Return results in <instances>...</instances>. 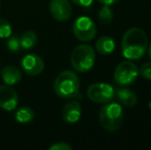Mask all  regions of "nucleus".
Listing matches in <instances>:
<instances>
[{"label": "nucleus", "instance_id": "obj_19", "mask_svg": "<svg viewBox=\"0 0 151 150\" xmlns=\"http://www.w3.org/2000/svg\"><path fill=\"white\" fill-rule=\"evenodd\" d=\"M6 47L10 50L12 52H17L21 50V42H20V36L16 34H12L7 38L6 42Z\"/></svg>", "mask_w": 151, "mask_h": 150}, {"label": "nucleus", "instance_id": "obj_18", "mask_svg": "<svg viewBox=\"0 0 151 150\" xmlns=\"http://www.w3.org/2000/svg\"><path fill=\"white\" fill-rule=\"evenodd\" d=\"M12 34V25L5 19L0 18V39H7Z\"/></svg>", "mask_w": 151, "mask_h": 150}, {"label": "nucleus", "instance_id": "obj_9", "mask_svg": "<svg viewBox=\"0 0 151 150\" xmlns=\"http://www.w3.org/2000/svg\"><path fill=\"white\" fill-rule=\"evenodd\" d=\"M19 96L10 85H0V108L5 111H12L18 107Z\"/></svg>", "mask_w": 151, "mask_h": 150}, {"label": "nucleus", "instance_id": "obj_10", "mask_svg": "<svg viewBox=\"0 0 151 150\" xmlns=\"http://www.w3.org/2000/svg\"><path fill=\"white\" fill-rule=\"evenodd\" d=\"M23 70L28 75L36 76L42 73L44 70V62L39 56L34 54H28L22 59L21 62Z\"/></svg>", "mask_w": 151, "mask_h": 150}, {"label": "nucleus", "instance_id": "obj_20", "mask_svg": "<svg viewBox=\"0 0 151 150\" xmlns=\"http://www.w3.org/2000/svg\"><path fill=\"white\" fill-rule=\"evenodd\" d=\"M139 72L144 78L151 80V62H147V63H145V64L142 65Z\"/></svg>", "mask_w": 151, "mask_h": 150}, {"label": "nucleus", "instance_id": "obj_6", "mask_svg": "<svg viewBox=\"0 0 151 150\" xmlns=\"http://www.w3.org/2000/svg\"><path fill=\"white\" fill-rule=\"evenodd\" d=\"M73 33L80 41H91L97 33V28L88 17H79L73 23Z\"/></svg>", "mask_w": 151, "mask_h": 150}, {"label": "nucleus", "instance_id": "obj_4", "mask_svg": "<svg viewBox=\"0 0 151 150\" xmlns=\"http://www.w3.org/2000/svg\"><path fill=\"white\" fill-rule=\"evenodd\" d=\"M99 119L102 128L113 132L120 128L123 119L122 108L118 103H109L104 105L99 113Z\"/></svg>", "mask_w": 151, "mask_h": 150}, {"label": "nucleus", "instance_id": "obj_24", "mask_svg": "<svg viewBox=\"0 0 151 150\" xmlns=\"http://www.w3.org/2000/svg\"><path fill=\"white\" fill-rule=\"evenodd\" d=\"M148 56H149V59L151 60V44L149 46V50H148Z\"/></svg>", "mask_w": 151, "mask_h": 150}, {"label": "nucleus", "instance_id": "obj_22", "mask_svg": "<svg viewBox=\"0 0 151 150\" xmlns=\"http://www.w3.org/2000/svg\"><path fill=\"white\" fill-rule=\"evenodd\" d=\"M72 2H74L75 4L80 6H83V7H88L90 6L91 3H93V0H71Z\"/></svg>", "mask_w": 151, "mask_h": 150}, {"label": "nucleus", "instance_id": "obj_25", "mask_svg": "<svg viewBox=\"0 0 151 150\" xmlns=\"http://www.w3.org/2000/svg\"><path fill=\"white\" fill-rule=\"evenodd\" d=\"M0 9H1V2H0Z\"/></svg>", "mask_w": 151, "mask_h": 150}, {"label": "nucleus", "instance_id": "obj_16", "mask_svg": "<svg viewBox=\"0 0 151 150\" xmlns=\"http://www.w3.org/2000/svg\"><path fill=\"white\" fill-rule=\"evenodd\" d=\"M35 117V113L30 107H21L17 110L14 118L20 123H29Z\"/></svg>", "mask_w": 151, "mask_h": 150}, {"label": "nucleus", "instance_id": "obj_11", "mask_svg": "<svg viewBox=\"0 0 151 150\" xmlns=\"http://www.w3.org/2000/svg\"><path fill=\"white\" fill-rule=\"evenodd\" d=\"M81 116V105L78 101H70L62 109V118L68 123H75Z\"/></svg>", "mask_w": 151, "mask_h": 150}, {"label": "nucleus", "instance_id": "obj_13", "mask_svg": "<svg viewBox=\"0 0 151 150\" xmlns=\"http://www.w3.org/2000/svg\"><path fill=\"white\" fill-rule=\"evenodd\" d=\"M116 97L121 104L127 107H134L138 102L137 95L129 88H118L116 90Z\"/></svg>", "mask_w": 151, "mask_h": 150}, {"label": "nucleus", "instance_id": "obj_7", "mask_svg": "<svg viewBox=\"0 0 151 150\" xmlns=\"http://www.w3.org/2000/svg\"><path fill=\"white\" fill-rule=\"evenodd\" d=\"M88 97L96 103H108L114 97V88L110 84L97 82L93 83L88 88Z\"/></svg>", "mask_w": 151, "mask_h": 150}, {"label": "nucleus", "instance_id": "obj_8", "mask_svg": "<svg viewBox=\"0 0 151 150\" xmlns=\"http://www.w3.org/2000/svg\"><path fill=\"white\" fill-rule=\"evenodd\" d=\"M48 9L55 20L65 22L72 14V6L69 0H50Z\"/></svg>", "mask_w": 151, "mask_h": 150}, {"label": "nucleus", "instance_id": "obj_21", "mask_svg": "<svg viewBox=\"0 0 151 150\" xmlns=\"http://www.w3.org/2000/svg\"><path fill=\"white\" fill-rule=\"evenodd\" d=\"M71 149H72V147L65 142L55 143L54 145L50 146V150H71Z\"/></svg>", "mask_w": 151, "mask_h": 150}, {"label": "nucleus", "instance_id": "obj_23", "mask_svg": "<svg viewBox=\"0 0 151 150\" xmlns=\"http://www.w3.org/2000/svg\"><path fill=\"white\" fill-rule=\"evenodd\" d=\"M99 2H101L102 4H104V5H112V4L116 3L117 1H119V0H98Z\"/></svg>", "mask_w": 151, "mask_h": 150}, {"label": "nucleus", "instance_id": "obj_3", "mask_svg": "<svg viewBox=\"0 0 151 150\" xmlns=\"http://www.w3.org/2000/svg\"><path fill=\"white\" fill-rule=\"evenodd\" d=\"M96 60L93 48L88 44H80L73 50L70 58L71 65L76 71L80 73L88 72L93 68Z\"/></svg>", "mask_w": 151, "mask_h": 150}, {"label": "nucleus", "instance_id": "obj_12", "mask_svg": "<svg viewBox=\"0 0 151 150\" xmlns=\"http://www.w3.org/2000/svg\"><path fill=\"white\" fill-rule=\"evenodd\" d=\"M1 78L7 85H14L22 79V73L16 66H6L1 70Z\"/></svg>", "mask_w": 151, "mask_h": 150}, {"label": "nucleus", "instance_id": "obj_2", "mask_svg": "<svg viewBox=\"0 0 151 150\" xmlns=\"http://www.w3.org/2000/svg\"><path fill=\"white\" fill-rule=\"evenodd\" d=\"M80 81L78 76L70 70L61 72L54 82V90L57 96L63 99L75 98L79 93Z\"/></svg>", "mask_w": 151, "mask_h": 150}, {"label": "nucleus", "instance_id": "obj_1", "mask_svg": "<svg viewBox=\"0 0 151 150\" xmlns=\"http://www.w3.org/2000/svg\"><path fill=\"white\" fill-rule=\"evenodd\" d=\"M148 46L146 33L140 28H131L124 33L121 41V50L124 58L138 60L145 54Z\"/></svg>", "mask_w": 151, "mask_h": 150}, {"label": "nucleus", "instance_id": "obj_15", "mask_svg": "<svg viewBox=\"0 0 151 150\" xmlns=\"http://www.w3.org/2000/svg\"><path fill=\"white\" fill-rule=\"evenodd\" d=\"M22 50H31L37 43V35L34 31H26L20 36Z\"/></svg>", "mask_w": 151, "mask_h": 150}, {"label": "nucleus", "instance_id": "obj_14", "mask_svg": "<svg viewBox=\"0 0 151 150\" xmlns=\"http://www.w3.org/2000/svg\"><path fill=\"white\" fill-rule=\"evenodd\" d=\"M115 48V41L109 36H102L96 42V50L101 55H110Z\"/></svg>", "mask_w": 151, "mask_h": 150}, {"label": "nucleus", "instance_id": "obj_5", "mask_svg": "<svg viewBox=\"0 0 151 150\" xmlns=\"http://www.w3.org/2000/svg\"><path fill=\"white\" fill-rule=\"evenodd\" d=\"M139 70L134 63L123 61L117 65L114 71V80L118 85L127 86L132 84L138 77Z\"/></svg>", "mask_w": 151, "mask_h": 150}, {"label": "nucleus", "instance_id": "obj_17", "mask_svg": "<svg viewBox=\"0 0 151 150\" xmlns=\"http://www.w3.org/2000/svg\"><path fill=\"white\" fill-rule=\"evenodd\" d=\"M98 19L102 25H109L113 20V12L109 5H104L98 14Z\"/></svg>", "mask_w": 151, "mask_h": 150}]
</instances>
